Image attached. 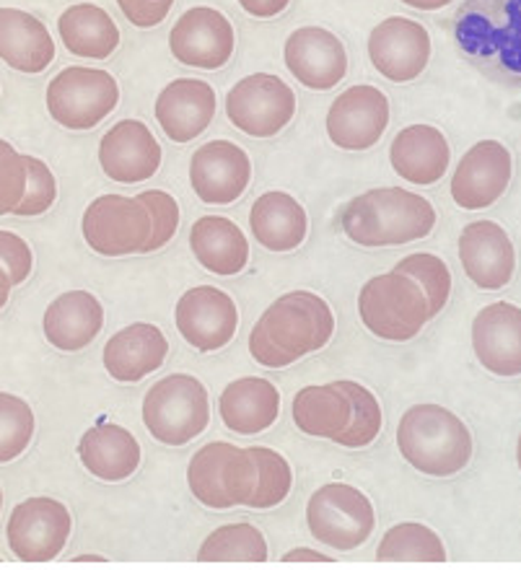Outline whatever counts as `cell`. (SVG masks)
Instances as JSON below:
<instances>
[{"instance_id": "1", "label": "cell", "mask_w": 521, "mask_h": 570, "mask_svg": "<svg viewBox=\"0 0 521 570\" xmlns=\"http://www.w3.org/2000/svg\"><path fill=\"white\" fill-rule=\"evenodd\" d=\"M452 39L485 78L521 89V0H464L454 13Z\"/></svg>"}, {"instance_id": "2", "label": "cell", "mask_w": 521, "mask_h": 570, "mask_svg": "<svg viewBox=\"0 0 521 570\" xmlns=\"http://www.w3.org/2000/svg\"><path fill=\"white\" fill-rule=\"evenodd\" d=\"M341 226L347 239L363 249L402 247L431 236L436 208L429 197L405 187H376L345 205Z\"/></svg>"}, {"instance_id": "3", "label": "cell", "mask_w": 521, "mask_h": 570, "mask_svg": "<svg viewBox=\"0 0 521 570\" xmlns=\"http://www.w3.org/2000/svg\"><path fill=\"white\" fill-rule=\"evenodd\" d=\"M397 449L425 478H454L472 462V433L441 405H413L400 417Z\"/></svg>"}, {"instance_id": "4", "label": "cell", "mask_w": 521, "mask_h": 570, "mask_svg": "<svg viewBox=\"0 0 521 570\" xmlns=\"http://www.w3.org/2000/svg\"><path fill=\"white\" fill-rule=\"evenodd\" d=\"M358 316L374 337L386 343H407L431 322V306L421 285L410 275L392 271L363 283Z\"/></svg>"}, {"instance_id": "5", "label": "cell", "mask_w": 521, "mask_h": 570, "mask_svg": "<svg viewBox=\"0 0 521 570\" xmlns=\"http://www.w3.org/2000/svg\"><path fill=\"white\" fill-rule=\"evenodd\" d=\"M257 462L249 449L234 443H205L187 464V485L205 509L228 511L236 505H249L257 490Z\"/></svg>"}, {"instance_id": "6", "label": "cell", "mask_w": 521, "mask_h": 570, "mask_svg": "<svg viewBox=\"0 0 521 570\" xmlns=\"http://www.w3.org/2000/svg\"><path fill=\"white\" fill-rule=\"evenodd\" d=\"M144 423L164 446H187L210 423L208 390L189 374L159 379L144 397Z\"/></svg>"}, {"instance_id": "7", "label": "cell", "mask_w": 521, "mask_h": 570, "mask_svg": "<svg viewBox=\"0 0 521 570\" xmlns=\"http://www.w3.org/2000/svg\"><path fill=\"white\" fill-rule=\"evenodd\" d=\"M47 112L66 130H91L120 105L115 76L99 68L70 66L47 86Z\"/></svg>"}, {"instance_id": "8", "label": "cell", "mask_w": 521, "mask_h": 570, "mask_svg": "<svg viewBox=\"0 0 521 570\" xmlns=\"http://www.w3.org/2000/svg\"><path fill=\"white\" fill-rule=\"evenodd\" d=\"M312 537L337 552H353L374 534L376 513L368 495L347 482H327L306 503Z\"/></svg>"}, {"instance_id": "9", "label": "cell", "mask_w": 521, "mask_h": 570, "mask_svg": "<svg viewBox=\"0 0 521 570\" xmlns=\"http://www.w3.org/2000/svg\"><path fill=\"white\" fill-rule=\"evenodd\" d=\"M81 232L86 244L101 257L146 255L154 220L140 197L101 195L86 208Z\"/></svg>"}, {"instance_id": "10", "label": "cell", "mask_w": 521, "mask_h": 570, "mask_svg": "<svg viewBox=\"0 0 521 570\" xmlns=\"http://www.w3.org/2000/svg\"><path fill=\"white\" fill-rule=\"evenodd\" d=\"M257 324L275 345L296 355L298 361L304 355L322 351L335 335L333 308L312 291H291L273 301Z\"/></svg>"}, {"instance_id": "11", "label": "cell", "mask_w": 521, "mask_h": 570, "mask_svg": "<svg viewBox=\"0 0 521 570\" xmlns=\"http://www.w3.org/2000/svg\"><path fill=\"white\" fill-rule=\"evenodd\" d=\"M226 117L249 138H275L296 117V94L283 78L252 73L226 94Z\"/></svg>"}, {"instance_id": "12", "label": "cell", "mask_w": 521, "mask_h": 570, "mask_svg": "<svg viewBox=\"0 0 521 570\" xmlns=\"http://www.w3.org/2000/svg\"><path fill=\"white\" fill-rule=\"evenodd\" d=\"M73 519L55 498H27L11 511L6 527L8 548L21 563H50L66 550Z\"/></svg>"}, {"instance_id": "13", "label": "cell", "mask_w": 521, "mask_h": 570, "mask_svg": "<svg viewBox=\"0 0 521 570\" xmlns=\"http://www.w3.org/2000/svg\"><path fill=\"white\" fill-rule=\"evenodd\" d=\"M368 60L392 83H413L431 62V37L423 23L390 16L368 35Z\"/></svg>"}, {"instance_id": "14", "label": "cell", "mask_w": 521, "mask_h": 570, "mask_svg": "<svg viewBox=\"0 0 521 570\" xmlns=\"http://www.w3.org/2000/svg\"><path fill=\"white\" fill-rule=\"evenodd\" d=\"M174 324L181 340L195 351L216 353L234 340L239 312L226 291L216 285H197L181 293L174 308Z\"/></svg>"}, {"instance_id": "15", "label": "cell", "mask_w": 521, "mask_h": 570, "mask_svg": "<svg viewBox=\"0 0 521 570\" xmlns=\"http://www.w3.org/2000/svg\"><path fill=\"white\" fill-rule=\"evenodd\" d=\"M169 50L181 66L220 70L234 58L236 31L224 13L195 6L179 16L169 31Z\"/></svg>"}, {"instance_id": "16", "label": "cell", "mask_w": 521, "mask_h": 570, "mask_svg": "<svg viewBox=\"0 0 521 570\" xmlns=\"http://www.w3.org/2000/svg\"><path fill=\"white\" fill-rule=\"evenodd\" d=\"M514 177V158L499 140H480L456 164L452 200L462 210H485L507 195Z\"/></svg>"}, {"instance_id": "17", "label": "cell", "mask_w": 521, "mask_h": 570, "mask_svg": "<svg viewBox=\"0 0 521 570\" xmlns=\"http://www.w3.org/2000/svg\"><path fill=\"white\" fill-rule=\"evenodd\" d=\"M390 125V99L371 83L345 89L327 109V136L343 150H368Z\"/></svg>"}, {"instance_id": "18", "label": "cell", "mask_w": 521, "mask_h": 570, "mask_svg": "<svg viewBox=\"0 0 521 570\" xmlns=\"http://www.w3.org/2000/svg\"><path fill=\"white\" fill-rule=\"evenodd\" d=\"M252 181L249 154L232 140H210L189 158V185L205 205H232Z\"/></svg>"}, {"instance_id": "19", "label": "cell", "mask_w": 521, "mask_h": 570, "mask_svg": "<svg viewBox=\"0 0 521 570\" xmlns=\"http://www.w3.org/2000/svg\"><path fill=\"white\" fill-rule=\"evenodd\" d=\"M283 60L291 76L312 91H330L347 73V52L341 37L325 27H302L291 31L283 47Z\"/></svg>"}, {"instance_id": "20", "label": "cell", "mask_w": 521, "mask_h": 570, "mask_svg": "<svg viewBox=\"0 0 521 570\" xmlns=\"http://www.w3.org/2000/svg\"><path fill=\"white\" fill-rule=\"evenodd\" d=\"M456 249H460L464 275L480 291H501L514 278V242H511L507 228H501L495 220H475V224L464 226Z\"/></svg>"}, {"instance_id": "21", "label": "cell", "mask_w": 521, "mask_h": 570, "mask_svg": "<svg viewBox=\"0 0 521 570\" xmlns=\"http://www.w3.org/2000/svg\"><path fill=\"white\" fill-rule=\"evenodd\" d=\"M164 150L146 122L120 120L99 142V166L112 181L140 185L156 177Z\"/></svg>"}, {"instance_id": "22", "label": "cell", "mask_w": 521, "mask_h": 570, "mask_svg": "<svg viewBox=\"0 0 521 570\" xmlns=\"http://www.w3.org/2000/svg\"><path fill=\"white\" fill-rule=\"evenodd\" d=\"M472 351L493 376H521V308L509 301L480 308L472 322Z\"/></svg>"}, {"instance_id": "23", "label": "cell", "mask_w": 521, "mask_h": 570, "mask_svg": "<svg viewBox=\"0 0 521 570\" xmlns=\"http://www.w3.org/2000/svg\"><path fill=\"white\" fill-rule=\"evenodd\" d=\"M156 120L174 142L200 138L216 117V91L200 78H177L156 99Z\"/></svg>"}, {"instance_id": "24", "label": "cell", "mask_w": 521, "mask_h": 570, "mask_svg": "<svg viewBox=\"0 0 521 570\" xmlns=\"http://www.w3.org/2000/svg\"><path fill=\"white\" fill-rule=\"evenodd\" d=\"M169 340L156 324H130L107 340L101 361L107 374L120 384H138L167 363Z\"/></svg>"}, {"instance_id": "25", "label": "cell", "mask_w": 521, "mask_h": 570, "mask_svg": "<svg viewBox=\"0 0 521 570\" xmlns=\"http://www.w3.org/2000/svg\"><path fill=\"white\" fill-rule=\"evenodd\" d=\"M392 169L410 185L431 187L446 177L452 148L444 132L433 125H407L392 140Z\"/></svg>"}, {"instance_id": "26", "label": "cell", "mask_w": 521, "mask_h": 570, "mask_svg": "<svg viewBox=\"0 0 521 570\" xmlns=\"http://www.w3.org/2000/svg\"><path fill=\"white\" fill-rule=\"evenodd\" d=\"M42 327L47 343L62 353H78L99 337L105 306L89 291H66L47 306Z\"/></svg>"}, {"instance_id": "27", "label": "cell", "mask_w": 521, "mask_h": 570, "mask_svg": "<svg viewBox=\"0 0 521 570\" xmlns=\"http://www.w3.org/2000/svg\"><path fill=\"white\" fill-rule=\"evenodd\" d=\"M81 464L101 482H122L140 466V443L128 428L101 421L78 441Z\"/></svg>"}, {"instance_id": "28", "label": "cell", "mask_w": 521, "mask_h": 570, "mask_svg": "<svg viewBox=\"0 0 521 570\" xmlns=\"http://www.w3.org/2000/svg\"><path fill=\"white\" fill-rule=\"evenodd\" d=\"M218 413L232 433L257 435L278 421L281 394L263 376L236 379L218 397Z\"/></svg>"}, {"instance_id": "29", "label": "cell", "mask_w": 521, "mask_h": 570, "mask_svg": "<svg viewBox=\"0 0 521 570\" xmlns=\"http://www.w3.org/2000/svg\"><path fill=\"white\" fill-rule=\"evenodd\" d=\"M0 60L19 73H45L55 60L50 29L19 8H0Z\"/></svg>"}, {"instance_id": "30", "label": "cell", "mask_w": 521, "mask_h": 570, "mask_svg": "<svg viewBox=\"0 0 521 570\" xmlns=\"http://www.w3.org/2000/svg\"><path fill=\"white\" fill-rule=\"evenodd\" d=\"M252 236L267 252H294L306 242L309 234V216L294 195L273 193L259 195L249 210Z\"/></svg>"}, {"instance_id": "31", "label": "cell", "mask_w": 521, "mask_h": 570, "mask_svg": "<svg viewBox=\"0 0 521 570\" xmlns=\"http://www.w3.org/2000/svg\"><path fill=\"white\" fill-rule=\"evenodd\" d=\"M189 249L205 271L220 278L239 275L249 263L247 236L224 216L197 218L189 228Z\"/></svg>"}, {"instance_id": "32", "label": "cell", "mask_w": 521, "mask_h": 570, "mask_svg": "<svg viewBox=\"0 0 521 570\" xmlns=\"http://www.w3.org/2000/svg\"><path fill=\"white\" fill-rule=\"evenodd\" d=\"M58 35L66 50L83 60H107L120 47V29L101 6L76 3L58 19Z\"/></svg>"}, {"instance_id": "33", "label": "cell", "mask_w": 521, "mask_h": 570, "mask_svg": "<svg viewBox=\"0 0 521 570\" xmlns=\"http://www.w3.org/2000/svg\"><path fill=\"white\" fill-rule=\"evenodd\" d=\"M291 415H294V423L302 433L335 441L351 425L353 405L335 382L312 384L296 394Z\"/></svg>"}, {"instance_id": "34", "label": "cell", "mask_w": 521, "mask_h": 570, "mask_svg": "<svg viewBox=\"0 0 521 570\" xmlns=\"http://www.w3.org/2000/svg\"><path fill=\"white\" fill-rule=\"evenodd\" d=\"M200 563H224V566H259L267 560V542L249 521H236L208 534L197 552Z\"/></svg>"}, {"instance_id": "35", "label": "cell", "mask_w": 521, "mask_h": 570, "mask_svg": "<svg viewBox=\"0 0 521 570\" xmlns=\"http://www.w3.org/2000/svg\"><path fill=\"white\" fill-rule=\"evenodd\" d=\"M379 563H446V548L441 537L417 521H405V524L392 527L382 537L376 548Z\"/></svg>"}, {"instance_id": "36", "label": "cell", "mask_w": 521, "mask_h": 570, "mask_svg": "<svg viewBox=\"0 0 521 570\" xmlns=\"http://www.w3.org/2000/svg\"><path fill=\"white\" fill-rule=\"evenodd\" d=\"M341 390L347 394L353 405V417L351 425L337 435L335 443H341L345 449H366L379 439L384 425L382 405H379L376 394L366 390V386L358 382H335Z\"/></svg>"}, {"instance_id": "37", "label": "cell", "mask_w": 521, "mask_h": 570, "mask_svg": "<svg viewBox=\"0 0 521 570\" xmlns=\"http://www.w3.org/2000/svg\"><path fill=\"white\" fill-rule=\"evenodd\" d=\"M249 451H252V456H255L257 470H259L257 490H255V495H252L249 509L271 511L288 498L291 488H294V470H291L288 459L278 454L275 449L252 446Z\"/></svg>"}, {"instance_id": "38", "label": "cell", "mask_w": 521, "mask_h": 570, "mask_svg": "<svg viewBox=\"0 0 521 570\" xmlns=\"http://www.w3.org/2000/svg\"><path fill=\"white\" fill-rule=\"evenodd\" d=\"M394 271L405 273L421 285L425 298H429L431 306V320L439 312H444L449 304V293H452V273H449V265L439 255H431V252H415V255H407L400 259Z\"/></svg>"}, {"instance_id": "39", "label": "cell", "mask_w": 521, "mask_h": 570, "mask_svg": "<svg viewBox=\"0 0 521 570\" xmlns=\"http://www.w3.org/2000/svg\"><path fill=\"white\" fill-rule=\"evenodd\" d=\"M35 439V413L16 394L0 392V464L13 462Z\"/></svg>"}, {"instance_id": "40", "label": "cell", "mask_w": 521, "mask_h": 570, "mask_svg": "<svg viewBox=\"0 0 521 570\" xmlns=\"http://www.w3.org/2000/svg\"><path fill=\"white\" fill-rule=\"evenodd\" d=\"M27 161V193H23V200L13 213L21 218H35L42 216L52 208L55 197H58V181H55V174L50 171L42 158L37 156H23Z\"/></svg>"}, {"instance_id": "41", "label": "cell", "mask_w": 521, "mask_h": 570, "mask_svg": "<svg viewBox=\"0 0 521 570\" xmlns=\"http://www.w3.org/2000/svg\"><path fill=\"white\" fill-rule=\"evenodd\" d=\"M27 161L11 142L0 138V216L13 213L27 193Z\"/></svg>"}, {"instance_id": "42", "label": "cell", "mask_w": 521, "mask_h": 570, "mask_svg": "<svg viewBox=\"0 0 521 570\" xmlns=\"http://www.w3.org/2000/svg\"><path fill=\"white\" fill-rule=\"evenodd\" d=\"M138 197L144 200L154 220V236H151V244H148V252H159L167 247V244L174 239V234H177L179 205L169 193H164V189H144Z\"/></svg>"}, {"instance_id": "43", "label": "cell", "mask_w": 521, "mask_h": 570, "mask_svg": "<svg viewBox=\"0 0 521 570\" xmlns=\"http://www.w3.org/2000/svg\"><path fill=\"white\" fill-rule=\"evenodd\" d=\"M0 267L11 275L13 285H21L35 271V255L19 234L0 232Z\"/></svg>"}, {"instance_id": "44", "label": "cell", "mask_w": 521, "mask_h": 570, "mask_svg": "<svg viewBox=\"0 0 521 570\" xmlns=\"http://www.w3.org/2000/svg\"><path fill=\"white\" fill-rule=\"evenodd\" d=\"M125 19L138 29H154L167 19L174 0H117Z\"/></svg>"}, {"instance_id": "45", "label": "cell", "mask_w": 521, "mask_h": 570, "mask_svg": "<svg viewBox=\"0 0 521 570\" xmlns=\"http://www.w3.org/2000/svg\"><path fill=\"white\" fill-rule=\"evenodd\" d=\"M249 353L252 358H255V363H259V366L265 368H286V366H294L298 361L296 355L286 353L281 345H275L259 324H255V330L249 332Z\"/></svg>"}, {"instance_id": "46", "label": "cell", "mask_w": 521, "mask_h": 570, "mask_svg": "<svg viewBox=\"0 0 521 570\" xmlns=\"http://www.w3.org/2000/svg\"><path fill=\"white\" fill-rule=\"evenodd\" d=\"M291 0H239L242 11L255 16V19H275L286 11Z\"/></svg>"}, {"instance_id": "47", "label": "cell", "mask_w": 521, "mask_h": 570, "mask_svg": "<svg viewBox=\"0 0 521 570\" xmlns=\"http://www.w3.org/2000/svg\"><path fill=\"white\" fill-rule=\"evenodd\" d=\"M283 566H330L333 563V558H327L325 552H317V550H309V548H298V550H291L286 556L281 558Z\"/></svg>"}, {"instance_id": "48", "label": "cell", "mask_w": 521, "mask_h": 570, "mask_svg": "<svg viewBox=\"0 0 521 570\" xmlns=\"http://www.w3.org/2000/svg\"><path fill=\"white\" fill-rule=\"evenodd\" d=\"M400 3L415 8V11H439V8L449 6L452 0H400Z\"/></svg>"}, {"instance_id": "49", "label": "cell", "mask_w": 521, "mask_h": 570, "mask_svg": "<svg viewBox=\"0 0 521 570\" xmlns=\"http://www.w3.org/2000/svg\"><path fill=\"white\" fill-rule=\"evenodd\" d=\"M16 288L11 275H8L3 267H0V308L8 304V296H11V291Z\"/></svg>"}, {"instance_id": "50", "label": "cell", "mask_w": 521, "mask_h": 570, "mask_svg": "<svg viewBox=\"0 0 521 570\" xmlns=\"http://www.w3.org/2000/svg\"><path fill=\"white\" fill-rule=\"evenodd\" d=\"M94 563L105 566L107 560L99 558V556H83V558H76V560H73V566H94Z\"/></svg>"}, {"instance_id": "51", "label": "cell", "mask_w": 521, "mask_h": 570, "mask_svg": "<svg viewBox=\"0 0 521 570\" xmlns=\"http://www.w3.org/2000/svg\"><path fill=\"white\" fill-rule=\"evenodd\" d=\"M517 462H519V470H521V435H519V443H517Z\"/></svg>"}, {"instance_id": "52", "label": "cell", "mask_w": 521, "mask_h": 570, "mask_svg": "<svg viewBox=\"0 0 521 570\" xmlns=\"http://www.w3.org/2000/svg\"><path fill=\"white\" fill-rule=\"evenodd\" d=\"M0 509H3V490H0Z\"/></svg>"}]
</instances>
